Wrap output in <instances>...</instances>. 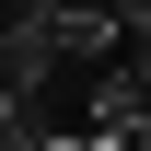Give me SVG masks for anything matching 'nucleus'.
I'll use <instances>...</instances> for the list:
<instances>
[{"label": "nucleus", "instance_id": "f03ea898", "mask_svg": "<svg viewBox=\"0 0 151 151\" xmlns=\"http://www.w3.org/2000/svg\"><path fill=\"white\" fill-rule=\"evenodd\" d=\"M139 58H151V47H139Z\"/></svg>", "mask_w": 151, "mask_h": 151}, {"label": "nucleus", "instance_id": "f257e3e1", "mask_svg": "<svg viewBox=\"0 0 151 151\" xmlns=\"http://www.w3.org/2000/svg\"><path fill=\"white\" fill-rule=\"evenodd\" d=\"M105 12H116V35H128V47H151V0H105Z\"/></svg>", "mask_w": 151, "mask_h": 151}]
</instances>
